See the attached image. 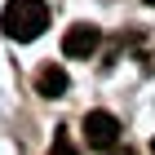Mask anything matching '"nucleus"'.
<instances>
[{
    "label": "nucleus",
    "mask_w": 155,
    "mask_h": 155,
    "mask_svg": "<svg viewBox=\"0 0 155 155\" xmlns=\"http://www.w3.org/2000/svg\"><path fill=\"white\" fill-rule=\"evenodd\" d=\"M0 27H5L9 40L27 45V40L45 36V27H49V5H45V0H9L5 13H0Z\"/></svg>",
    "instance_id": "f257e3e1"
},
{
    "label": "nucleus",
    "mask_w": 155,
    "mask_h": 155,
    "mask_svg": "<svg viewBox=\"0 0 155 155\" xmlns=\"http://www.w3.org/2000/svg\"><path fill=\"white\" fill-rule=\"evenodd\" d=\"M84 142L97 146V151H111L120 142V120L111 111H89L84 115Z\"/></svg>",
    "instance_id": "f03ea898"
},
{
    "label": "nucleus",
    "mask_w": 155,
    "mask_h": 155,
    "mask_svg": "<svg viewBox=\"0 0 155 155\" xmlns=\"http://www.w3.org/2000/svg\"><path fill=\"white\" fill-rule=\"evenodd\" d=\"M97 45H102V31H97L93 22H80V27H71V31L62 36V53H67V58H93Z\"/></svg>",
    "instance_id": "7ed1b4c3"
},
{
    "label": "nucleus",
    "mask_w": 155,
    "mask_h": 155,
    "mask_svg": "<svg viewBox=\"0 0 155 155\" xmlns=\"http://www.w3.org/2000/svg\"><path fill=\"white\" fill-rule=\"evenodd\" d=\"M36 93H40V97H62V93H67V71H62L58 62L40 67V75H36Z\"/></svg>",
    "instance_id": "20e7f679"
},
{
    "label": "nucleus",
    "mask_w": 155,
    "mask_h": 155,
    "mask_svg": "<svg viewBox=\"0 0 155 155\" xmlns=\"http://www.w3.org/2000/svg\"><path fill=\"white\" fill-rule=\"evenodd\" d=\"M49 155H80V151L71 146V133H67V129H58V137H53V146H49Z\"/></svg>",
    "instance_id": "39448f33"
},
{
    "label": "nucleus",
    "mask_w": 155,
    "mask_h": 155,
    "mask_svg": "<svg viewBox=\"0 0 155 155\" xmlns=\"http://www.w3.org/2000/svg\"><path fill=\"white\" fill-rule=\"evenodd\" d=\"M102 155H133V151H115V146H111V151H102Z\"/></svg>",
    "instance_id": "423d86ee"
},
{
    "label": "nucleus",
    "mask_w": 155,
    "mask_h": 155,
    "mask_svg": "<svg viewBox=\"0 0 155 155\" xmlns=\"http://www.w3.org/2000/svg\"><path fill=\"white\" fill-rule=\"evenodd\" d=\"M146 5H151V9H155V0H146Z\"/></svg>",
    "instance_id": "0eeeda50"
},
{
    "label": "nucleus",
    "mask_w": 155,
    "mask_h": 155,
    "mask_svg": "<svg viewBox=\"0 0 155 155\" xmlns=\"http://www.w3.org/2000/svg\"><path fill=\"white\" fill-rule=\"evenodd\" d=\"M151 151H155V142H151Z\"/></svg>",
    "instance_id": "6e6552de"
}]
</instances>
